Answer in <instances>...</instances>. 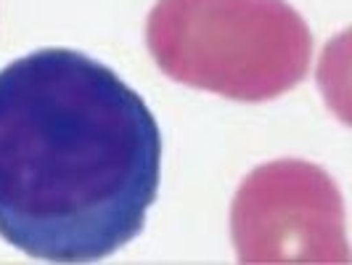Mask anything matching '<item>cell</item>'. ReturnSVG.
<instances>
[{
	"instance_id": "cell-1",
	"label": "cell",
	"mask_w": 352,
	"mask_h": 265,
	"mask_svg": "<svg viewBox=\"0 0 352 265\" xmlns=\"http://www.w3.org/2000/svg\"><path fill=\"white\" fill-rule=\"evenodd\" d=\"M162 133L138 90L72 48L0 70V239L45 263H96L146 229Z\"/></svg>"
},
{
	"instance_id": "cell-2",
	"label": "cell",
	"mask_w": 352,
	"mask_h": 265,
	"mask_svg": "<svg viewBox=\"0 0 352 265\" xmlns=\"http://www.w3.org/2000/svg\"><path fill=\"white\" fill-rule=\"evenodd\" d=\"M146 48L173 83L241 104L294 90L313 64V32L286 0H157Z\"/></svg>"
},
{
	"instance_id": "cell-3",
	"label": "cell",
	"mask_w": 352,
	"mask_h": 265,
	"mask_svg": "<svg viewBox=\"0 0 352 265\" xmlns=\"http://www.w3.org/2000/svg\"><path fill=\"white\" fill-rule=\"evenodd\" d=\"M230 242L247 265H347L344 196L320 165L276 159L254 167L230 202Z\"/></svg>"
},
{
	"instance_id": "cell-4",
	"label": "cell",
	"mask_w": 352,
	"mask_h": 265,
	"mask_svg": "<svg viewBox=\"0 0 352 265\" xmlns=\"http://www.w3.org/2000/svg\"><path fill=\"white\" fill-rule=\"evenodd\" d=\"M318 88L326 96L329 109H334L339 120L350 125V32H342L326 45L318 67Z\"/></svg>"
}]
</instances>
